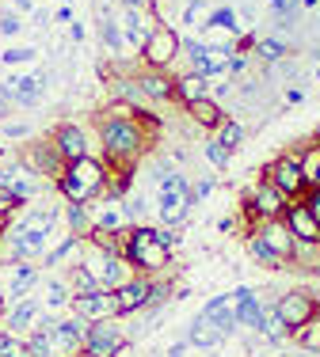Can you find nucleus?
Listing matches in <instances>:
<instances>
[{"label":"nucleus","instance_id":"30","mask_svg":"<svg viewBox=\"0 0 320 357\" xmlns=\"http://www.w3.org/2000/svg\"><path fill=\"white\" fill-rule=\"evenodd\" d=\"M301 175H305V186L320 190V144H317V149H309L305 156H301Z\"/></svg>","mask_w":320,"mask_h":357},{"label":"nucleus","instance_id":"40","mask_svg":"<svg viewBox=\"0 0 320 357\" xmlns=\"http://www.w3.org/2000/svg\"><path fill=\"white\" fill-rule=\"evenodd\" d=\"M183 20H187V27H198L202 20H210V4L206 0H191L187 12H183Z\"/></svg>","mask_w":320,"mask_h":357},{"label":"nucleus","instance_id":"14","mask_svg":"<svg viewBox=\"0 0 320 357\" xmlns=\"http://www.w3.org/2000/svg\"><path fill=\"white\" fill-rule=\"evenodd\" d=\"M111 304H115V316H126V312H138L149 304V282H126L111 293Z\"/></svg>","mask_w":320,"mask_h":357},{"label":"nucleus","instance_id":"5","mask_svg":"<svg viewBox=\"0 0 320 357\" xmlns=\"http://www.w3.org/2000/svg\"><path fill=\"white\" fill-rule=\"evenodd\" d=\"M180 46H183V38L175 35L172 27H153L149 31V38H145V46H141V57H145V65L149 69H168V65L180 57Z\"/></svg>","mask_w":320,"mask_h":357},{"label":"nucleus","instance_id":"11","mask_svg":"<svg viewBox=\"0 0 320 357\" xmlns=\"http://www.w3.org/2000/svg\"><path fill=\"white\" fill-rule=\"evenodd\" d=\"M42 88H46V76H12V80H4V88H0V99H4V103L31 107V103H38Z\"/></svg>","mask_w":320,"mask_h":357},{"label":"nucleus","instance_id":"28","mask_svg":"<svg viewBox=\"0 0 320 357\" xmlns=\"http://www.w3.org/2000/svg\"><path fill=\"white\" fill-rule=\"evenodd\" d=\"M35 282H38V270H35V266H15L12 278H8V296L15 301V296H23Z\"/></svg>","mask_w":320,"mask_h":357},{"label":"nucleus","instance_id":"20","mask_svg":"<svg viewBox=\"0 0 320 357\" xmlns=\"http://www.w3.org/2000/svg\"><path fill=\"white\" fill-rule=\"evenodd\" d=\"M259 240L267 243V248H271L275 255H279V259H286V255H293V236H290V228H286V220H263V228H259Z\"/></svg>","mask_w":320,"mask_h":357},{"label":"nucleus","instance_id":"47","mask_svg":"<svg viewBox=\"0 0 320 357\" xmlns=\"http://www.w3.org/2000/svg\"><path fill=\"white\" fill-rule=\"evenodd\" d=\"M15 206H20V198H15V194L8 190V186H0V217H4V213H12Z\"/></svg>","mask_w":320,"mask_h":357},{"label":"nucleus","instance_id":"49","mask_svg":"<svg viewBox=\"0 0 320 357\" xmlns=\"http://www.w3.org/2000/svg\"><path fill=\"white\" fill-rule=\"evenodd\" d=\"M229 73H233V76L244 73V57H233V61H229Z\"/></svg>","mask_w":320,"mask_h":357},{"label":"nucleus","instance_id":"37","mask_svg":"<svg viewBox=\"0 0 320 357\" xmlns=\"http://www.w3.org/2000/svg\"><path fill=\"white\" fill-rule=\"evenodd\" d=\"M69 225H73V232H96L92 213H88L84 206H69Z\"/></svg>","mask_w":320,"mask_h":357},{"label":"nucleus","instance_id":"3","mask_svg":"<svg viewBox=\"0 0 320 357\" xmlns=\"http://www.w3.org/2000/svg\"><path fill=\"white\" fill-rule=\"evenodd\" d=\"M126 259L141 270H164L168 259H172V251L157 240L153 228H133V232L126 236Z\"/></svg>","mask_w":320,"mask_h":357},{"label":"nucleus","instance_id":"23","mask_svg":"<svg viewBox=\"0 0 320 357\" xmlns=\"http://www.w3.org/2000/svg\"><path fill=\"white\" fill-rule=\"evenodd\" d=\"M99 282L111 289V293L130 282V278H126V262L119 259V255H103V259H99Z\"/></svg>","mask_w":320,"mask_h":357},{"label":"nucleus","instance_id":"56","mask_svg":"<svg viewBox=\"0 0 320 357\" xmlns=\"http://www.w3.org/2000/svg\"><path fill=\"white\" fill-rule=\"evenodd\" d=\"M73 357H96V354H88V350H84V354H80V350H77V354H73Z\"/></svg>","mask_w":320,"mask_h":357},{"label":"nucleus","instance_id":"41","mask_svg":"<svg viewBox=\"0 0 320 357\" xmlns=\"http://www.w3.org/2000/svg\"><path fill=\"white\" fill-rule=\"evenodd\" d=\"M259 331H263L267 338H275V342H279V338L286 335V323L275 316V312H263V323H259Z\"/></svg>","mask_w":320,"mask_h":357},{"label":"nucleus","instance_id":"52","mask_svg":"<svg viewBox=\"0 0 320 357\" xmlns=\"http://www.w3.org/2000/svg\"><path fill=\"white\" fill-rule=\"evenodd\" d=\"M4 133H8V137H23V133H27V126H8Z\"/></svg>","mask_w":320,"mask_h":357},{"label":"nucleus","instance_id":"35","mask_svg":"<svg viewBox=\"0 0 320 357\" xmlns=\"http://www.w3.org/2000/svg\"><path fill=\"white\" fill-rule=\"evenodd\" d=\"M27 357H57V350H54V342H50V335L46 331H35V338L27 342Z\"/></svg>","mask_w":320,"mask_h":357},{"label":"nucleus","instance_id":"7","mask_svg":"<svg viewBox=\"0 0 320 357\" xmlns=\"http://www.w3.org/2000/svg\"><path fill=\"white\" fill-rule=\"evenodd\" d=\"M42 331L50 335L57 357H73L84 346V335H88V323L84 319H61V323H42Z\"/></svg>","mask_w":320,"mask_h":357},{"label":"nucleus","instance_id":"46","mask_svg":"<svg viewBox=\"0 0 320 357\" xmlns=\"http://www.w3.org/2000/svg\"><path fill=\"white\" fill-rule=\"evenodd\" d=\"M20 27H23V23H20V15H15V12L0 15V35H20Z\"/></svg>","mask_w":320,"mask_h":357},{"label":"nucleus","instance_id":"45","mask_svg":"<svg viewBox=\"0 0 320 357\" xmlns=\"http://www.w3.org/2000/svg\"><path fill=\"white\" fill-rule=\"evenodd\" d=\"M168 357H210V350H198V346H191V342H180V346L168 350Z\"/></svg>","mask_w":320,"mask_h":357},{"label":"nucleus","instance_id":"54","mask_svg":"<svg viewBox=\"0 0 320 357\" xmlns=\"http://www.w3.org/2000/svg\"><path fill=\"white\" fill-rule=\"evenodd\" d=\"M69 35H73V42H84V27H80V23H73V31H69Z\"/></svg>","mask_w":320,"mask_h":357},{"label":"nucleus","instance_id":"2","mask_svg":"<svg viewBox=\"0 0 320 357\" xmlns=\"http://www.w3.org/2000/svg\"><path fill=\"white\" fill-rule=\"evenodd\" d=\"M57 186H61V194L73 202V206H84V202H92L107 186V172H103V164H99V160L80 156V160H73V164L61 167Z\"/></svg>","mask_w":320,"mask_h":357},{"label":"nucleus","instance_id":"59","mask_svg":"<svg viewBox=\"0 0 320 357\" xmlns=\"http://www.w3.org/2000/svg\"><path fill=\"white\" fill-rule=\"evenodd\" d=\"M317 57H320V46H317Z\"/></svg>","mask_w":320,"mask_h":357},{"label":"nucleus","instance_id":"13","mask_svg":"<svg viewBox=\"0 0 320 357\" xmlns=\"http://www.w3.org/2000/svg\"><path fill=\"white\" fill-rule=\"evenodd\" d=\"M282 220H286V228H290V236L298 243H320V225L309 217L305 206H286Z\"/></svg>","mask_w":320,"mask_h":357},{"label":"nucleus","instance_id":"21","mask_svg":"<svg viewBox=\"0 0 320 357\" xmlns=\"http://www.w3.org/2000/svg\"><path fill=\"white\" fill-rule=\"evenodd\" d=\"M233 323H237V327H256L259 331V323H263V308H259L256 293H248L244 301H233Z\"/></svg>","mask_w":320,"mask_h":357},{"label":"nucleus","instance_id":"6","mask_svg":"<svg viewBox=\"0 0 320 357\" xmlns=\"http://www.w3.org/2000/svg\"><path fill=\"white\" fill-rule=\"evenodd\" d=\"M267 183L282 194V198H298L305 190V175H301V156H282L267 167Z\"/></svg>","mask_w":320,"mask_h":357},{"label":"nucleus","instance_id":"44","mask_svg":"<svg viewBox=\"0 0 320 357\" xmlns=\"http://www.w3.org/2000/svg\"><path fill=\"white\" fill-rule=\"evenodd\" d=\"M65 301H69L65 285H61V282H50V285H46V304H50V308H57V304H65Z\"/></svg>","mask_w":320,"mask_h":357},{"label":"nucleus","instance_id":"53","mask_svg":"<svg viewBox=\"0 0 320 357\" xmlns=\"http://www.w3.org/2000/svg\"><path fill=\"white\" fill-rule=\"evenodd\" d=\"M31 15H35L38 27H50V15H46V12H31Z\"/></svg>","mask_w":320,"mask_h":357},{"label":"nucleus","instance_id":"57","mask_svg":"<svg viewBox=\"0 0 320 357\" xmlns=\"http://www.w3.org/2000/svg\"><path fill=\"white\" fill-rule=\"evenodd\" d=\"M4 110H8V107H4V99H0V114H4Z\"/></svg>","mask_w":320,"mask_h":357},{"label":"nucleus","instance_id":"4","mask_svg":"<svg viewBox=\"0 0 320 357\" xmlns=\"http://www.w3.org/2000/svg\"><path fill=\"white\" fill-rule=\"evenodd\" d=\"M50 228H54V209H50V213H46V209L31 213V217L12 232V251L20 255V259H35V255H42V251H46Z\"/></svg>","mask_w":320,"mask_h":357},{"label":"nucleus","instance_id":"10","mask_svg":"<svg viewBox=\"0 0 320 357\" xmlns=\"http://www.w3.org/2000/svg\"><path fill=\"white\" fill-rule=\"evenodd\" d=\"M84 350L96 354V357H115V354L122 350L119 327H115L111 319H99L96 327H88V335H84Z\"/></svg>","mask_w":320,"mask_h":357},{"label":"nucleus","instance_id":"1","mask_svg":"<svg viewBox=\"0 0 320 357\" xmlns=\"http://www.w3.org/2000/svg\"><path fill=\"white\" fill-rule=\"evenodd\" d=\"M99 141H103L107 156L119 160V164H133L141 156V149L149 144L138 118H103L99 122Z\"/></svg>","mask_w":320,"mask_h":357},{"label":"nucleus","instance_id":"36","mask_svg":"<svg viewBox=\"0 0 320 357\" xmlns=\"http://www.w3.org/2000/svg\"><path fill=\"white\" fill-rule=\"evenodd\" d=\"M202 152H206V160L214 167H229V160H233V152L225 149L221 141H206V144H202Z\"/></svg>","mask_w":320,"mask_h":357},{"label":"nucleus","instance_id":"16","mask_svg":"<svg viewBox=\"0 0 320 357\" xmlns=\"http://www.w3.org/2000/svg\"><path fill=\"white\" fill-rule=\"evenodd\" d=\"M252 213H259L263 220H279L286 213V198L275 190L271 183H267V178L256 186V194H252Z\"/></svg>","mask_w":320,"mask_h":357},{"label":"nucleus","instance_id":"58","mask_svg":"<svg viewBox=\"0 0 320 357\" xmlns=\"http://www.w3.org/2000/svg\"><path fill=\"white\" fill-rule=\"evenodd\" d=\"M317 80H320V65H317Z\"/></svg>","mask_w":320,"mask_h":357},{"label":"nucleus","instance_id":"38","mask_svg":"<svg viewBox=\"0 0 320 357\" xmlns=\"http://www.w3.org/2000/svg\"><path fill=\"white\" fill-rule=\"evenodd\" d=\"M0 357H27V342H20V335H0Z\"/></svg>","mask_w":320,"mask_h":357},{"label":"nucleus","instance_id":"31","mask_svg":"<svg viewBox=\"0 0 320 357\" xmlns=\"http://www.w3.org/2000/svg\"><path fill=\"white\" fill-rule=\"evenodd\" d=\"M206 27H217V31H233V35H240V23H237V12H233V8H217V12H210Z\"/></svg>","mask_w":320,"mask_h":357},{"label":"nucleus","instance_id":"19","mask_svg":"<svg viewBox=\"0 0 320 357\" xmlns=\"http://www.w3.org/2000/svg\"><path fill=\"white\" fill-rule=\"evenodd\" d=\"M133 84H138V91H141L145 99H153V103H164V99L175 96V84L164 76V69H145Z\"/></svg>","mask_w":320,"mask_h":357},{"label":"nucleus","instance_id":"50","mask_svg":"<svg viewBox=\"0 0 320 357\" xmlns=\"http://www.w3.org/2000/svg\"><path fill=\"white\" fill-rule=\"evenodd\" d=\"M286 99H290V103H301V99H305V91H301V88H290V91H286Z\"/></svg>","mask_w":320,"mask_h":357},{"label":"nucleus","instance_id":"22","mask_svg":"<svg viewBox=\"0 0 320 357\" xmlns=\"http://www.w3.org/2000/svg\"><path fill=\"white\" fill-rule=\"evenodd\" d=\"M175 96L183 99V103H198V99H206L210 96V84H206V76H198V73H187V76H180L175 80Z\"/></svg>","mask_w":320,"mask_h":357},{"label":"nucleus","instance_id":"48","mask_svg":"<svg viewBox=\"0 0 320 357\" xmlns=\"http://www.w3.org/2000/svg\"><path fill=\"white\" fill-rule=\"evenodd\" d=\"M301 206H305V209H309V217H313L317 225H320V190H309V198L301 202Z\"/></svg>","mask_w":320,"mask_h":357},{"label":"nucleus","instance_id":"18","mask_svg":"<svg viewBox=\"0 0 320 357\" xmlns=\"http://www.w3.org/2000/svg\"><path fill=\"white\" fill-rule=\"evenodd\" d=\"M119 31H122L126 50H141L153 27L145 23V12H138V8H126V12H122V20H119Z\"/></svg>","mask_w":320,"mask_h":357},{"label":"nucleus","instance_id":"17","mask_svg":"<svg viewBox=\"0 0 320 357\" xmlns=\"http://www.w3.org/2000/svg\"><path fill=\"white\" fill-rule=\"evenodd\" d=\"M73 312H77L80 319H107V316L115 312L111 293L96 289V293H80V296H73Z\"/></svg>","mask_w":320,"mask_h":357},{"label":"nucleus","instance_id":"15","mask_svg":"<svg viewBox=\"0 0 320 357\" xmlns=\"http://www.w3.org/2000/svg\"><path fill=\"white\" fill-rule=\"evenodd\" d=\"M225 338H229V327H221L217 319L210 316H198L195 323H191V346H198V350H214V346H221Z\"/></svg>","mask_w":320,"mask_h":357},{"label":"nucleus","instance_id":"25","mask_svg":"<svg viewBox=\"0 0 320 357\" xmlns=\"http://www.w3.org/2000/svg\"><path fill=\"white\" fill-rule=\"evenodd\" d=\"M38 312H42V308H38L35 301H23V304H15V308H12V316H8V335H20V331L35 327Z\"/></svg>","mask_w":320,"mask_h":357},{"label":"nucleus","instance_id":"32","mask_svg":"<svg viewBox=\"0 0 320 357\" xmlns=\"http://www.w3.org/2000/svg\"><path fill=\"white\" fill-rule=\"evenodd\" d=\"M248 248H252V255H256V262H263L267 270H279V266H282V259H279V255H275L271 248H267V243L259 240V236H252Z\"/></svg>","mask_w":320,"mask_h":357},{"label":"nucleus","instance_id":"24","mask_svg":"<svg viewBox=\"0 0 320 357\" xmlns=\"http://www.w3.org/2000/svg\"><path fill=\"white\" fill-rule=\"evenodd\" d=\"M187 110H191V118H195L198 126H206V130H217V126L225 122V110L217 107L210 96H206V99H198V103H191Z\"/></svg>","mask_w":320,"mask_h":357},{"label":"nucleus","instance_id":"51","mask_svg":"<svg viewBox=\"0 0 320 357\" xmlns=\"http://www.w3.org/2000/svg\"><path fill=\"white\" fill-rule=\"evenodd\" d=\"M15 4V12H35V4H31V0H12Z\"/></svg>","mask_w":320,"mask_h":357},{"label":"nucleus","instance_id":"42","mask_svg":"<svg viewBox=\"0 0 320 357\" xmlns=\"http://www.w3.org/2000/svg\"><path fill=\"white\" fill-rule=\"evenodd\" d=\"M35 54H38V50H31V46L4 50V65H27V61H35Z\"/></svg>","mask_w":320,"mask_h":357},{"label":"nucleus","instance_id":"26","mask_svg":"<svg viewBox=\"0 0 320 357\" xmlns=\"http://www.w3.org/2000/svg\"><path fill=\"white\" fill-rule=\"evenodd\" d=\"M99 38H103V46L111 50V57L126 50L122 31H119V20H115V15H99Z\"/></svg>","mask_w":320,"mask_h":357},{"label":"nucleus","instance_id":"9","mask_svg":"<svg viewBox=\"0 0 320 357\" xmlns=\"http://www.w3.org/2000/svg\"><path fill=\"white\" fill-rule=\"evenodd\" d=\"M191 213V194H187V183H175V186H168V190H160V220L164 225H172V228H180L183 220H187Z\"/></svg>","mask_w":320,"mask_h":357},{"label":"nucleus","instance_id":"29","mask_svg":"<svg viewBox=\"0 0 320 357\" xmlns=\"http://www.w3.org/2000/svg\"><path fill=\"white\" fill-rule=\"evenodd\" d=\"M122 220H126L122 206H119V202H107V206L96 213V220H92V225H96L99 232H107V228H122Z\"/></svg>","mask_w":320,"mask_h":357},{"label":"nucleus","instance_id":"39","mask_svg":"<svg viewBox=\"0 0 320 357\" xmlns=\"http://www.w3.org/2000/svg\"><path fill=\"white\" fill-rule=\"evenodd\" d=\"M73 285H77V296H80V293H96V289H99L96 274H92V270H84V266L73 270Z\"/></svg>","mask_w":320,"mask_h":357},{"label":"nucleus","instance_id":"55","mask_svg":"<svg viewBox=\"0 0 320 357\" xmlns=\"http://www.w3.org/2000/svg\"><path fill=\"white\" fill-rule=\"evenodd\" d=\"M126 8H138V12H145V8H149V0H126Z\"/></svg>","mask_w":320,"mask_h":357},{"label":"nucleus","instance_id":"8","mask_svg":"<svg viewBox=\"0 0 320 357\" xmlns=\"http://www.w3.org/2000/svg\"><path fill=\"white\" fill-rule=\"evenodd\" d=\"M275 316H279L286 327H305V323H313L317 316V301L309 293H286L279 304H275Z\"/></svg>","mask_w":320,"mask_h":357},{"label":"nucleus","instance_id":"43","mask_svg":"<svg viewBox=\"0 0 320 357\" xmlns=\"http://www.w3.org/2000/svg\"><path fill=\"white\" fill-rule=\"evenodd\" d=\"M298 331H301V346L305 350H320V323H305Z\"/></svg>","mask_w":320,"mask_h":357},{"label":"nucleus","instance_id":"12","mask_svg":"<svg viewBox=\"0 0 320 357\" xmlns=\"http://www.w3.org/2000/svg\"><path fill=\"white\" fill-rule=\"evenodd\" d=\"M54 152H57V160H61V164H73V160L88 156V137H84L80 126H57Z\"/></svg>","mask_w":320,"mask_h":357},{"label":"nucleus","instance_id":"34","mask_svg":"<svg viewBox=\"0 0 320 357\" xmlns=\"http://www.w3.org/2000/svg\"><path fill=\"white\" fill-rule=\"evenodd\" d=\"M180 50H183V54L191 57V65H195V69H191V73H198V76H202V65H206V50H210L206 42H195V38H183V46H180Z\"/></svg>","mask_w":320,"mask_h":357},{"label":"nucleus","instance_id":"27","mask_svg":"<svg viewBox=\"0 0 320 357\" xmlns=\"http://www.w3.org/2000/svg\"><path fill=\"white\" fill-rule=\"evenodd\" d=\"M256 54L263 57L267 65H279V61H286V54H290V46H286V38H275V35H267V38H259V42H256Z\"/></svg>","mask_w":320,"mask_h":357},{"label":"nucleus","instance_id":"33","mask_svg":"<svg viewBox=\"0 0 320 357\" xmlns=\"http://www.w3.org/2000/svg\"><path fill=\"white\" fill-rule=\"evenodd\" d=\"M217 141H221L225 149L233 152V149H237V144L244 141V126H240V122H229V118H225V122L217 126Z\"/></svg>","mask_w":320,"mask_h":357}]
</instances>
